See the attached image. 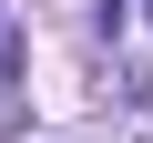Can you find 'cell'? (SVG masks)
<instances>
[{"label": "cell", "mask_w": 153, "mask_h": 143, "mask_svg": "<svg viewBox=\"0 0 153 143\" xmlns=\"http://www.w3.org/2000/svg\"><path fill=\"white\" fill-rule=\"evenodd\" d=\"M143 31H153V0H143Z\"/></svg>", "instance_id": "1"}]
</instances>
